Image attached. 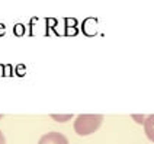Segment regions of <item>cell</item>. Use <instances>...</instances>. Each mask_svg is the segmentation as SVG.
<instances>
[{
  "label": "cell",
  "instance_id": "1",
  "mask_svg": "<svg viewBox=\"0 0 154 144\" xmlns=\"http://www.w3.org/2000/svg\"><path fill=\"white\" fill-rule=\"evenodd\" d=\"M103 122V115L100 114H82L74 119V131L77 136H90L97 131Z\"/></svg>",
  "mask_w": 154,
  "mask_h": 144
},
{
  "label": "cell",
  "instance_id": "2",
  "mask_svg": "<svg viewBox=\"0 0 154 144\" xmlns=\"http://www.w3.org/2000/svg\"><path fill=\"white\" fill-rule=\"evenodd\" d=\"M38 144H69V140L67 137L61 133H57V131H50L47 134H44Z\"/></svg>",
  "mask_w": 154,
  "mask_h": 144
},
{
  "label": "cell",
  "instance_id": "3",
  "mask_svg": "<svg viewBox=\"0 0 154 144\" xmlns=\"http://www.w3.org/2000/svg\"><path fill=\"white\" fill-rule=\"evenodd\" d=\"M144 131L147 138L154 143V115H148L144 119Z\"/></svg>",
  "mask_w": 154,
  "mask_h": 144
},
{
  "label": "cell",
  "instance_id": "4",
  "mask_svg": "<svg viewBox=\"0 0 154 144\" xmlns=\"http://www.w3.org/2000/svg\"><path fill=\"white\" fill-rule=\"evenodd\" d=\"M54 121H57V122H67L70 119L73 118V114H67V115H58V114H51L50 115Z\"/></svg>",
  "mask_w": 154,
  "mask_h": 144
},
{
  "label": "cell",
  "instance_id": "5",
  "mask_svg": "<svg viewBox=\"0 0 154 144\" xmlns=\"http://www.w3.org/2000/svg\"><path fill=\"white\" fill-rule=\"evenodd\" d=\"M13 34L16 35V36L25 35V26L22 25V23H16V25L13 26Z\"/></svg>",
  "mask_w": 154,
  "mask_h": 144
},
{
  "label": "cell",
  "instance_id": "6",
  "mask_svg": "<svg viewBox=\"0 0 154 144\" xmlns=\"http://www.w3.org/2000/svg\"><path fill=\"white\" fill-rule=\"evenodd\" d=\"M77 28L76 26H66V35H76Z\"/></svg>",
  "mask_w": 154,
  "mask_h": 144
},
{
  "label": "cell",
  "instance_id": "7",
  "mask_svg": "<svg viewBox=\"0 0 154 144\" xmlns=\"http://www.w3.org/2000/svg\"><path fill=\"white\" fill-rule=\"evenodd\" d=\"M64 22H66V26H76L77 25V20L76 19H71V17H67Z\"/></svg>",
  "mask_w": 154,
  "mask_h": 144
},
{
  "label": "cell",
  "instance_id": "8",
  "mask_svg": "<svg viewBox=\"0 0 154 144\" xmlns=\"http://www.w3.org/2000/svg\"><path fill=\"white\" fill-rule=\"evenodd\" d=\"M15 73H16V74H19V76H23V74H25V66H22V64H20V66H17Z\"/></svg>",
  "mask_w": 154,
  "mask_h": 144
},
{
  "label": "cell",
  "instance_id": "9",
  "mask_svg": "<svg viewBox=\"0 0 154 144\" xmlns=\"http://www.w3.org/2000/svg\"><path fill=\"white\" fill-rule=\"evenodd\" d=\"M132 118L135 119L137 122H140V124H144V119H146L143 115H132Z\"/></svg>",
  "mask_w": 154,
  "mask_h": 144
},
{
  "label": "cell",
  "instance_id": "10",
  "mask_svg": "<svg viewBox=\"0 0 154 144\" xmlns=\"http://www.w3.org/2000/svg\"><path fill=\"white\" fill-rule=\"evenodd\" d=\"M5 74H12V66H6L5 67Z\"/></svg>",
  "mask_w": 154,
  "mask_h": 144
},
{
  "label": "cell",
  "instance_id": "11",
  "mask_svg": "<svg viewBox=\"0 0 154 144\" xmlns=\"http://www.w3.org/2000/svg\"><path fill=\"white\" fill-rule=\"evenodd\" d=\"M5 32H6V26L3 25V23H0V36L5 35Z\"/></svg>",
  "mask_w": 154,
  "mask_h": 144
},
{
  "label": "cell",
  "instance_id": "12",
  "mask_svg": "<svg viewBox=\"0 0 154 144\" xmlns=\"http://www.w3.org/2000/svg\"><path fill=\"white\" fill-rule=\"evenodd\" d=\"M0 144H6V138H5V134L0 131Z\"/></svg>",
  "mask_w": 154,
  "mask_h": 144
},
{
  "label": "cell",
  "instance_id": "13",
  "mask_svg": "<svg viewBox=\"0 0 154 144\" xmlns=\"http://www.w3.org/2000/svg\"><path fill=\"white\" fill-rule=\"evenodd\" d=\"M3 71H5V66L0 64V74H3Z\"/></svg>",
  "mask_w": 154,
  "mask_h": 144
},
{
  "label": "cell",
  "instance_id": "14",
  "mask_svg": "<svg viewBox=\"0 0 154 144\" xmlns=\"http://www.w3.org/2000/svg\"><path fill=\"white\" fill-rule=\"evenodd\" d=\"M2 118H3V115H2V114H0V119H2Z\"/></svg>",
  "mask_w": 154,
  "mask_h": 144
}]
</instances>
